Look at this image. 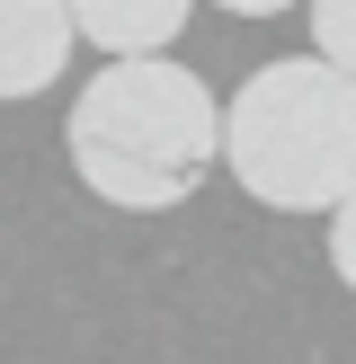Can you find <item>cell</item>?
<instances>
[{
    "instance_id": "obj_1",
    "label": "cell",
    "mask_w": 356,
    "mask_h": 364,
    "mask_svg": "<svg viewBox=\"0 0 356 364\" xmlns=\"http://www.w3.org/2000/svg\"><path fill=\"white\" fill-rule=\"evenodd\" d=\"M71 178H80L98 205L116 213H169L187 205L196 187L223 160V107L169 53H125V63H98L71 98L63 124Z\"/></svg>"
},
{
    "instance_id": "obj_2",
    "label": "cell",
    "mask_w": 356,
    "mask_h": 364,
    "mask_svg": "<svg viewBox=\"0 0 356 364\" xmlns=\"http://www.w3.org/2000/svg\"><path fill=\"white\" fill-rule=\"evenodd\" d=\"M223 169L267 213H330L356 187V80L320 53L258 63L223 107Z\"/></svg>"
},
{
    "instance_id": "obj_3",
    "label": "cell",
    "mask_w": 356,
    "mask_h": 364,
    "mask_svg": "<svg viewBox=\"0 0 356 364\" xmlns=\"http://www.w3.org/2000/svg\"><path fill=\"white\" fill-rule=\"evenodd\" d=\"M71 71V9L63 0H0V98H45Z\"/></svg>"
},
{
    "instance_id": "obj_4",
    "label": "cell",
    "mask_w": 356,
    "mask_h": 364,
    "mask_svg": "<svg viewBox=\"0 0 356 364\" xmlns=\"http://www.w3.org/2000/svg\"><path fill=\"white\" fill-rule=\"evenodd\" d=\"M63 9H71V45H98L107 63H125V53L178 45L196 0H63Z\"/></svg>"
},
{
    "instance_id": "obj_5",
    "label": "cell",
    "mask_w": 356,
    "mask_h": 364,
    "mask_svg": "<svg viewBox=\"0 0 356 364\" xmlns=\"http://www.w3.org/2000/svg\"><path fill=\"white\" fill-rule=\"evenodd\" d=\"M312 53L356 80V0H312Z\"/></svg>"
},
{
    "instance_id": "obj_6",
    "label": "cell",
    "mask_w": 356,
    "mask_h": 364,
    "mask_svg": "<svg viewBox=\"0 0 356 364\" xmlns=\"http://www.w3.org/2000/svg\"><path fill=\"white\" fill-rule=\"evenodd\" d=\"M330 267H338V284L356 294V187L330 205Z\"/></svg>"
},
{
    "instance_id": "obj_7",
    "label": "cell",
    "mask_w": 356,
    "mask_h": 364,
    "mask_svg": "<svg viewBox=\"0 0 356 364\" xmlns=\"http://www.w3.org/2000/svg\"><path fill=\"white\" fill-rule=\"evenodd\" d=\"M214 9H231V18H276V9H294V0H214Z\"/></svg>"
}]
</instances>
